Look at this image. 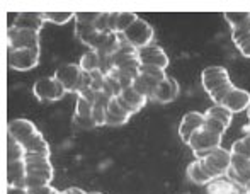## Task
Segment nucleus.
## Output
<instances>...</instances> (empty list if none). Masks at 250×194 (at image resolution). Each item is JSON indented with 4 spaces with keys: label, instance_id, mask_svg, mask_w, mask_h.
Instances as JSON below:
<instances>
[{
    "label": "nucleus",
    "instance_id": "1",
    "mask_svg": "<svg viewBox=\"0 0 250 194\" xmlns=\"http://www.w3.org/2000/svg\"><path fill=\"white\" fill-rule=\"evenodd\" d=\"M221 138H223L221 135L209 131V129H206L203 126V128L198 129V131L191 136V140H189L188 145L191 147V150H192V153H194L196 158H204L209 151L220 148Z\"/></svg>",
    "mask_w": 250,
    "mask_h": 194
},
{
    "label": "nucleus",
    "instance_id": "2",
    "mask_svg": "<svg viewBox=\"0 0 250 194\" xmlns=\"http://www.w3.org/2000/svg\"><path fill=\"white\" fill-rule=\"evenodd\" d=\"M55 77L60 84L63 86V89L66 92H77L83 84V70L80 68L79 63H65V65L58 66L55 72Z\"/></svg>",
    "mask_w": 250,
    "mask_h": 194
},
{
    "label": "nucleus",
    "instance_id": "3",
    "mask_svg": "<svg viewBox=\"0 0 250 194\" xmlns=\"http://www.w3.org/2000/svg\"><path fill=\"white\" fill-rule=\"evenodd\" d=\"M123 38H125L131 46H135L136 49H142V48L148 46L151 43V40H153V27H151L145 19L138 17V19L123 33Z\"/></svg>",
    "mask_w": 250,
    "mask_h": 194
},
{
    "label": "nucleus",
    "instance_id": "4",
    "mask_svg": "<svg viewBox=\"0 0 250 194\" xmlns=\"http://www.w3.org/2000/svg\"><path fill=\"white\" fill-rule=\"evenodd\" d=\"M7 63L12 70L27 72L40 63V48L36 49H10L7 48Z\"/></svg>",
    "mask_w": 250,
    "mask_h": 194
},
{
    "label": "nucleus",
    "instance_id": "5",
    "mask_svg": "<svg viewBox=\"0 0 250 194\" xmlns=\"http://www.w3.org/2000/svg\"><path fill=\"white\" fill-rule=\"evenodd\" d=\"M66 90L63 86L55 79V77H43L38 79L33 86V94L36 96L38 101H60L63 99Z\"/></svg>",
    "mask_w": 250,
    "mask_h": 194
},
{
    "label": "nucleus",
    "instance_id": "6",
    "mask_svg": "<svg viewBox=\"0 0 250 194\" xmlns=\"http://www.w3.org/2000/svg\"><path fill=\"white\" fill-rule=\"evenodd\" d=\"M204 162L209 172L214 175V179H220L223 175H227L228 169L231 165V151L225 150V148H216V150L209 151L204 158H201Z\"/></svg>",
    "mask_w": 250,
    "mask_h": 194
},
{
    "label": "nucleus",
    "instance_id": "7",
    "mask_svg": "<svg viewBox=\"0 0 250 194\" xmlns=\"http://www.w3.org/2000/svg\"><path fill=\"white\" fill-rule=\"evenodd\" d=\"M7 48L10 49H36L40 48V33L16 29L10 26L7 31Z\"/></svg>",
    "mask_w": 250,
    "mask_h": 194
},
{
    "label": "nucleus",
    "instance_id": "8",
    "mask_svg": "<svg viewBox=\"0 0 250 194\" xmlns=\"http://www.w3.org/2000/svg\"><path fill=\"white\" fill-rule=\"evenodd\" d=\"M228 82H231L230 73H228V70L225 68V66H218V65L208 66V68H204L203 73H201V84H203L208 96Z\"/></svg>",
    "mask_w": 250,
    "mask_h": 194
},
{
    "label": "nucleus",
    "instance_id": "9",
    "mask_svg": "<svg viewBox=\"0 0 250 194\" xmlns=\"http://www.w3.org/2000/svg\"><path fill=\"white\" fill-rule=\"evenodd\" d=\"M227 179L237 186H250V158L242 155H231V165L227 172Z\"/></svg>",
    "mask_w": 250,
    "mask_h": 194
},
{
    "label": "nucleus",
    "instance_id": "10",
    "mask_svg": "<svg viewBox=\"0 0 250 194\" xmlns=\"http://www.w3.org/2000/svg\"><path fill=\"white\" fill-rule=\"evenodd\" d=\"M204 119H206L204 118V112L198 111H189L182 116L181 125H179V136H181V140L186 145L189 143L191 136L204 126Z\"/></svg>",
    "mask_w": 250,
    "mask_h": 194
},
{
    "label": "nucleus",
    "instance_id": "11",
    "mask_svg": "<svg viewBox=\"0 0 250 194\" xmlns=\"http://www.w3.org/2000/svg\"><path fill=\"white\" fill-rule=\"evenodd\" d=\"M138 58L142 65L158 66V68H162V70H165L168 66L167 53L164 51V48L153 46V44H148V46L138 49Z\"/></svg>",
    "mask_w": 250,
    "mask_h": 194
},
{
    "label": "nucleus",
    "instance_id": "12",
    "mask_svg": "<svg viewBox=\"0 0 250 194\" xmlns=\"http://www.w3.org/2000/svg\"><path fill=\"white\" fill-rule=\"evenodd\" d=\"M38 131H40V129L36 128V125L26 118H16V119H12V121H9V136L17 140L21 145L26 143L27 140L33 135H36Z\"/></svg>",
    "mask_w": 250,
    "mask_h": 194
},
{
    "label": "nucleus",
    "instance_id": "13",
    "mask_svg": "<svg viewBox=\"0 0 250 194\" xmlns=\"http://www.w3.org/2000/svg\"><path fill=\"white\" fill-rule=\"evenodd\" d=\"M221 106L227 108L231 114L245 111V109L250 108V92H247V90H244V89H238V87H233V89L227 94V97L221 101Z\"/></svg>",
    "mask_w": 250,
    "mask_h": 194
},
{
    "label": "nucleus",
    "instance_id": "14",
    "mask_svg": "<svg viewBox=\"0 0 250 194\" xmlns=\"http://www.w3.org/2000/svg\"><path fill=\"white\" fill-rule=\"evenodd\" d=\"M46 19L44 14L41 12H19L12 22V27L22 31H33V33H40L41 27L44 26Z\"/></svg>",
    "mask_w": 250,
    "mask_h": 194
},
{
    "label": "nucleus",
    "instance_id": "15",
    "mask_svg": "<svg viewBox=\"0 0 250 194\" xmlns=\"http://www.w3.org/2000/svg\"><path fill=\"white\" fill-rule=\"evenodd\" d=\"M118 99H119V104H121L131 116L136 114L140 109L145 108L146 102H148V99L145 96H142L133 86L128 87V89H123L121 94L118 96Z\"/></svg>",
    "mask_w": 250,
    "mask_h": 194
},
{
    "label": "nucleus",
    "instance_id": "16",
    "mask_svg": "<svg viewBox=\"0 0 250 194\" xmlns=\"http://www.w3.org/2000/svg\"><path fill=\"white\" fill-rule=\"evenodd\" d=\"M26 164L24 160L19 162H9L7 164V184L10 189H21V191H27L26 189Z\"/></svg>",
    "mask_w": 250,
    "mask_h": 194
},
{
    "label": "nucleus",
    "instance_id": "17",
    "mask_svg": "<svg viewBox=\"0 0 250 194\" xmlns=\"http://www.w3.org/2000/svg\"><path fill=\"white\" fill-rule=\"evenodd\" d=\"M131 114L119 104L118 97H112L105 109V126H123L129 121Z\"/></svg>",
    "mask_w": 250,
    "mask_h": 194
},
{
    "label": "nucleus",
    "instance_id": "18",
    "mask_svg": "<svg viewBox=\"0 0 250 194\" xmlns=\"http://www.w3.org/2000/svg\"><path fill=\"white\" fill-rule=\"evenodd\" d=\"M179 96V84L175 79L172 77H167L160 86L157 87L153 94V99L151 101L158 102V104H168V102L175 101Z\"/></svg>",
    "mask_w": 250,
    "mask_h": 194
},
{
    "label": "nucleus",
    "instance_id": "19",
    "mask_svg": "<svg viewBox=\"0 0 250 194\" xmlns=\"http://www.w3.org/2000/svg\"><path fill=\"white\" fill-rule=\"evenodd\" d=\"M188 177L189 181H192L194 184L199 186H208L209 182L214 181V175L209 172V169L204 165V162L201 158H196L188 165Z\"/></svg>",
    "mask_w": 250,
    "mask_h": 194
},
{
    "label": "nucleus",
    "instance_id": "20",
    "mask_svg": "<svg viewBox=\"0 0 250 194\" xmlns=\"http://www.w3.org/2000/svg\"><path fill=\"white\" fill-rule=\"evenodd\" d=\"M208 194H247V188L237 186L227 177L214 179L213 182L206 186Z\"/></svg>",
    "mask_w": 250,
    "mask_h": 194
},
{
    "label": "nucleus",
    "instance_id": "21",
    "mask_svg": "<svg viewBox=\"0 0 250 194\" xmlns=\"http://www.w3.org/2000/svg\"><path fill=\"white\" fill-rule=\"evenodd\" d=\"M136 19L138 16L135 12H109V29L111 33L123 34Z\"/></svg>",
    "mask_w": 250,
    "mask_h": 194
},
{
    "label": "nucleus",
    "instance_id": "22",
    "mask_svg": "<svg viewBox=\"0 0 250 194\" xmlns=\"http://www.w3.org/2000/svg\"><path fill=\"white\" fill-rule=\"evenodd\" d=\"M162 82H164V80L151 79L148 75H142V73H140V75L135 79V82H133V87L146 99H153L155 90H157V87L160 86Z\"/></svg>",
    "mask_w": 250,
    "mask_h": 194
},
{
    "label": "nucleus",
    "instance_id": "23",
    "mask_svg": "<svg viewBox=\"0 0 250 194\" xmlns=\"http://www.w3.org/2000/svg\"><path fill=\"white\" fill-rule=\"evenodd\" d=\"M24 147V151L26 153H36V155H51V150H50V145L46 143V140L43 138L41 131H38L36 135H33L26 143H22Z\"/></svg>",
    "mask_w": 250,
    "mask_h": 194
},
{
    "label": "nucleus",
    "instance_id": "24",
    "mask_svg": "<svg viewBox=\"0 0 250 194\" xmlns=\"http://www.w3.org/2000/svg\"><path fill=\"white\" fill-rule=\"evenodd\" d=\"M53 181V171H31L26 174V189L50 186Z\"/></svg>",
    "mask_w": 250,
    "mask_h": 194
},
{
    "label": "nucleus",
    "instance_id": "25",
    "mask_svg": "<svg viewBox=\"0 0 250 194\" xmlns=\"http://www.w3.org/2000/svg\"><path fill=\"white\" fill-rule=\"evenodd\" d=\"M80 68L83 70V73H94V72H99L101 68V55L99 51L96 49H89L82 55L79 62Z\"/></svg>",
    "mask_w": 250,
    "mask_h": 194
},
{
    "label": "nucleus",
    "instance_id": "26",
    "mask_svg": "<svg viewBox=\"0 0 250 194\" xmlns=\"http://www.w3.org/2000/svg\"><path fill=\"white\" fill-rule=\"evenodd\" d=\"M204 118H209V119H216V121L223 123L225 126H230L231 125V119H233V114L228 111L227 108H223L221 104H213L211 108H208L204 111Z\"/></svg>",
    "mask_w": 250,
    "mask_h": 194
},
{
    "label": "nucleus",
    "instance_id": "27",
    "mask_svg": "<svg viewBox=\"0 0 250 194\" xmlns=\"http://www.w3.org/2000/svg\"><path fill=\"white\" fill-rule=\"evenodd\" d=\"M223 17L230 24L231 31L250 27V12H225Z\"/></svg>",
    "mask_w": 250,
    "mask_h": 194
},
{
    "label": "nucleus",
    "instance_id": "28",
    "mask_svg": "<svg viewBox=\"0 0 250 194\" xmlns=\"http://www.w3.org/2000/svg\"><path fill=\"white\" fill-rule=\"evenodd\" d=\"M24 155H26L24 147L17 140H14L12 136H7V164L24 160Z\"/></svg>",
    "mask_w": 250,
    "mask_h": 194
},
{
    "label": "nucleus",
    "instance_id": "29",
    "mask_svg": "<svg viewBox=\"0 0 250 194\" xmlns=\"http://www.w3.org/2000/svg\"><path fill=\"white\" fill-rule=\"evenodd\" d=\"M44 19H46V22L63 26V24L75 19V12H55V10H53V12H44Z\"/></svg>",
    "mask_w": 250,
    "mask_h": 194
},
{
    "label": "nucleus",
    "instance_id": "30",
    "mask_svg": "<svg viewBox=\"0 0 250 194\" xmlns=\"http://www.w3.org/2000/svg\"><path fill=\"white\" fill-rule=\"evenodd\" d=\"M231 155H242V157L250 158V135H245L244 138L237 140L230 148Z\"/></svg>",
    "mask_w": 250,
    "mask_h": 194
},
{
    "label": "nucleus",
    "instance_id": "31",
    "mask_svg": "<svg viewBox=\"0 0 250 194\" xmlns=\"http://www.w3.org/2000/svg\"><path fill=\"white\" fill-rule=\"evenodd\" d=\"M94 112V104L89 101H85L83 97H77V104H75V116L79 118H92Z\"/></svg>",
    "mask_w": 250,
    "mask_h": 194
},
{
    "label": "nucleus",
    "instance_id": "32",
    "mask_svg": "<svg viewBox=\"0 0 250 194\" xmlns=\"http://www.w3.org/2000/svg\"><path fill=\"white\" fill-rule=\"evenodd\" d=\"M102 12H77L75 14V24H83V26H92L101 17Z\"/></svg>",
    "mask_w": 250,
    "mask_h": 194
},
{
    "label": "nucleus",
    "instance_id": "33",
    "mask_svg": "<svg viewBox=\"0 0 250 194\" xmlns=\"http://www.w3.org/2000/svg\"><path fill=\"white\" fill-rule=\"evenodd\" d=\"M231 40H233L235 46L240 48L242 44H245L250 41V27H242V29L231 31Z\"/></svg>",
    "mask_w": 250,
    "mask_h": 194
},
{
    "label": "nucleus",
    "instance_id": "34",
    "mask_svg": "<svg viewBox=\"0 0 250 194\" xmlns=\"http://www.w3.org/2000/svg\"><path fill=\"white\" fill-rule=\"evenodd\" d=\"M140 73L142 75H148L151 79H157V80H165L167 75H165V70L158 68V66H148V65H142L140 66Z\"/></svg>",
    "mask_w": 250,
    "mask_h": 194
},
{
    "label": "nucleus",
    "instance_id": "35",
    "mask_svg": "<svg viewBox=\"0 0 250 194\" xmlns=\"http://www.w3.org/2000/svg\"><path fill=\"white\" fill-rule=\"evenodd\" d=\"M204 128L209 129V131H213V133H218V135H221V136H223L225 131H227V126H225L223 123L216 121V119H209V118L204 119Z\"/></svg>",
    "mask_w": 250,
    "mask_h": 194
},
{
    "label": "nucleus",
    "instance_id": "36",
    "mask_svg": "<svg viewBox=\"0 0 250 194\" xmlns=\"http://www.w3.org/2000/svg\"><path fill=\"white\" fill-rule=\"evenodd\" d=\"M94 27H96L97 31H101V33H111V29H109V12H102L101 17L96 21V24H94Z\"/></svg>",
    "mask_w": 250,
    "mask_h": 194
},
{
    "label": "nucleus",
    "instance_id": "37",
    "mask_svg": "<svg viewBox=\"0 0 250 194\" xmlns=\"http://www.w3.org/2000/svg\"><path fill=\"white\" fill-rule=\"evenodd\" d=\"M73 123L82 129H92L97 126L94 118H79V116H73Z\"/></svg>",
    "mask_w": 250,
    "mask_h": 194
},
{
    "label": "nucleus",
    "instance_id": "38",
    "mask_svg": "<svg viewBox=\"0 0 250 194\" xmlns=\"http://www.w3.org/2000/svg\"><path fill=\"white\" fill-rule=\"evenodd\" d=\"M92 118H94V121H96L97 126H104L105 125V108H99V106H94Z\"/></svg>",
    "mask_w": 250,
    "mask_h": 194
},
{
    "label": "nucleus",
    "instance_id": "39",
    "mask_svg": "<svg viewBox=\"0 0 250 194\" xmlns=\"http://www.w3.org/2000/svg\"><path fill=\"white\" fill-rule=\"evenodd\" d=\"M27 194H56V189L53 186H41V188L27 189Z\"/></svg>",
    "mask_w": 250,
    "mask_h": 194
},
{
    "label": "nucleus",
    "instance_id": "40",
    "mask_svg": "<svg viewBox=\"0 0 250 194\" xmlns=\"http://www.w3.org/2000/svg\"><path fill=\"white\" fill-rule=\"evenodd\" d=\"M240 53H242V56H245V58H250V41H247L245 44H242L240 48Z\"/></svg>",
    "mask_w": 250,
    "mask_h": 194
},
{
    "label": "nucleus",
    "instance_id": "41",
    "mask_svg": "<svg viewBox=\"0 0 250 194\" xmlns=\"http://www.w3.org/2000/svg\"><path fill=\"white\" fill-rule=\"evenodd\" d=\"M65 194H87V193H83L82 189H79V188H68V189H65Z\"/></svg>",
    "mask_w": 250,
    "mask_h": 194
},
{
    "label": "nucleus",
    "instance_id": "42",
    "mask_svg": "<svg viewBox=\"0 0 250 194\" xmlns=\"http://www.w3.org/2000/svg\"><path fill=\"white\" fill-rule=\"evenodd\" d=\"M247 118H249V123L244 126V131H245V135H250V108L247 109Z\"/></svg>",
    "mask_w": 250,
    "mask_h": 194
},
{
    "label": "nucleus",
    "instance_id": "43",
    "mask_svg": "<svg viewBox=\"0 0 250 194\" xmlns=\"http://www.w3.org/2000/svg\"><path fill=\"white\" fill-rule=\"evenodd\" d=\"M56 194H65V191H56Z\"/></svg>",
    "mask_w": 250,
    "mask_h": 194
},
{
    "label": "nucleus",
    "instance_id": "44",
    "mask_svg": "<svg viewBox=\"0 0 250 194\" xmlns=\"http://www.w3.org/2000/svg\"><path fill=\"white\" fill-rule=\"evenodd\" d=\"M247 194H250V186H247Z\"/></svg>",
    "mask_w": 250,
    "mask_h": 194
},
{
    "label": "nucleus",
    "instance_id": "45",
    "mask_svg": "<svg viewBox=\"0 0 250 194\" xmlns=\"http://www.w3.org/2000/svg\"><path fill=\"white\" fill-rule=\"evenodd\" d=\"M87 194H101V193H87Z\"/></svg>",
    "mask_w": 250,
    "mask_h": 194
}]
</instances>
